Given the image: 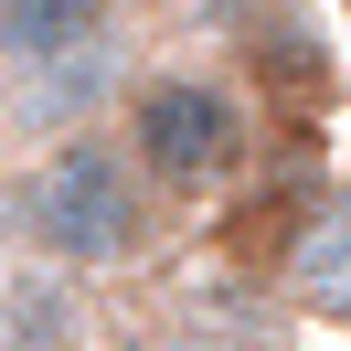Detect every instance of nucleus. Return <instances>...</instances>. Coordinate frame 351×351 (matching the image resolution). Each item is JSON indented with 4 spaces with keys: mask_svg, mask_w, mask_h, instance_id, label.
<instances>
[{
    "mask_svg": "<svg viewBox=\"0 0 351 351\" xmlns=\"http://www.w3.org/2000/svg\"><path fill=\"white\" fill-rule=\"evenodd\" d=\"M107 96H128V43H117V32H107V43H86V53H64V64H43V75H11V117L43 128V138L96 128Z\"/></svg>",
    "mask_w": 351,
    "mask_h": 351,
    "instance_id": "nucleus-3",
    "label": "nucleus"
},
{
    "mask_svg": "<svg viewBox=\"0 0 351 351\" xmlns=\"http://www.w3.org/2000/svg\"><path fill=\"white\" fill-rule=\"evenodd\" d=\"M0 351H96V308L75 287V266L0 277Z\"/></svg>",
    "mask_w": 351,
    "mask_h": 351,
    "instance_id": "nucleus-6",
    "label": "nucleus"
},
{
    "mask_svg": "<svg viewBox=\"0 0 351 351\" xmlns=\"http://www.w3.org/2000/svg\"><path fill=\"white\" fill-rule=\"evenodd\" d=\"M117 11H128V0H0V86L64 64V53H86V43H107Z\"/></svg>",
    "mask_w": 351,
    "mask_h": 351,
    "instance_id": "nucleus-4",
    "label": "nucleus"
},
{
    "mask_svg": "<svg viewBox=\"0 0 351 351\" xmlns=\"http://www.w3.org/2000/svg\"><path fill=\"white\" fill-rule=\"evenodd\" d=\"M287 298H298L308 319H341V330H351V192H330L319 223L298 234V256H287Z\"/></svg>",
    "mask_w": 351,
    "mask_h": 351,
    "instance_id": "nucleus-7",
    "label": "nucleus"
},
{
    "mask_svg": "<svg viewBox=\"0 0 351 351\" xmlns=\"http://www.w3.org/2000/svg\"><path fill=\"white\" fill-rule=\"evenodd\" d=\"M11 234L43 266H75V277H128V266L160 256V181L128 160L117 117L96 128H64L22 160L11 181Z\"/></svg>",
    "mask_w": 351,
    "mask_h": 351,
    "instance_id": "nucleus-1",
    "label": "nucleus"
},
{
    "mask_svg": "<svg viewBox=\"0 0 351 351\" xmlns=\"http://www.w3.org/2000/svg\"><path fill=\"white\" fill-rule=\"evenodd\" d=\"M117 138L160 181V202H213L256 171V107L213 64H149L117 96Z\"/></svg>",
    "mask_w": 351,
    "mask_h": 351,
    "instance_id": "nucleus-2",
    "label": "nucleus"
},
{
    "mask_svg": "<svg viewBox=\"0 0 351 351\" xmlns=\"http://www.w3.org/2000/svg\"><path fill=\"white\" fill-rule=\"evenodd\" d=\"M245 53H256V86H266V107L277 117H319L330 96H341V64H330V43L308 22H287V11H266V22H245Z\"/></svg>",
    "mask_w": 351,
    "mask_h": 351,
    "instance_id": "nucleus-5",
    "label": "nucleus"
}]
</instances>
